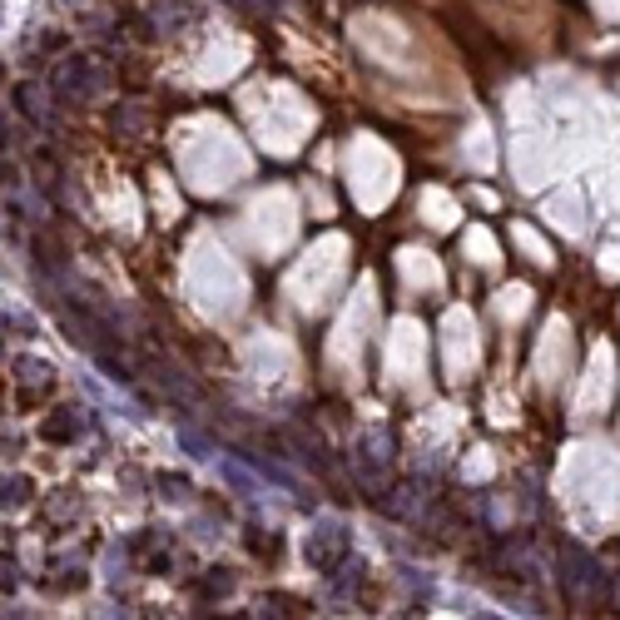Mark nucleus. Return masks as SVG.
<instances>
[{
    "instance_id": "nucleus-1",
    "label": "nucleus",
    "mask_w": 620,
    "mask_h": 620,
    "mask_svg": "<svg viewBox=\"0 0 620 620\" xmlns=\"http://www.w3.org/2000/svg\"><path fill=\"white\" fill-rule=\"evenodd\" d=\"M100 70L85 60V55H75V60H65L60 70H55V80H50V90L60 95V100H90V95H100Z\"/></svg>"
},
{
    "instance_id": "nucleus-2",
    "label": "nucleus",
    "mask_w": 620,
    "mask_h": 620,
    "mask_svg": "<svg viewBox=\"0 0 620 620\" xmlns=\"http://www.w3.org/2000/svg\"><path fill=\"white\" fill-rule=\"evenodd\" d=\"M80 432H85V412L80 407H60V412H50L40 422V437L45 442H80Z\"/></svg>"
},
{
    "instance_id": "nucleus-3",
    "label": "nucleus",
    "mask_w": 620,
    "mask_h": 620,
    "mask_svg": "<svg viewBox=\"0 0 620 620\" xmlns=\"http://www.w3.org/2000/svg\"><path fill=\"white\" fill-rule=\"evenodd\" d=\"M343 551H348V531H343V526H323V536L313 531V541H308V556H313L323 571H333V566L343 561Z\"/></svg>"
},
{
    "instance_id": "nucleus-4",
    "label": "nucleus",
    "mask_w": 620,
    "mask_h": 620,
    "mask_svg": "<svg viewBox=\"0 0 620 620\" xmlns=\"http://www.w3.org/2000/svg\"><path fill=\"white\" fill-rule=\"evenodd\" d=\"M15 377H20V387H25V402H35V392H50V387H55V368H50L45 358H20V363H15Z\"/></svg>"
},
{
    "instance_id": "nucleus-5",
    "label": "nucleus",
    "mask_w": 620,
    "mask_h": 620,
    "mask_svg": "<svg viewBox=\"0 0 620 620\" xmlns=\"http://www.w3.org/2000/svg\"><path fill=\"white\" fill-rule=\"evenodd\" d=\"M15 105H20V115H25L30 124H45V129L55 124V110H50L45 90H40V85H30V80H25V85L15 90Z\"/></svg>"
},
{
    "instance_id": "nucleus-6",
    "label": "nucleus",
    "mask_w": 620,
    "mask_h": 620,
    "mask_svg": "<svg viewBox=\"0 0 620 620\" xmlns=\"http://www.w3.org/2000/svg\"><path fill=\"white\" fill-rule=\"evenodd\" d=\"M30 496H35V482L30 477H0V511H20V506H30Z\"/></svg>"
},
{
    "instance_id": "nucleus-7",
    "label": "nucleus",
    "mask_w": 620,
    "mask_h": 620,
    "mask_svg": "<svg viewBox=\"0 0 620 620\" xmlns=\"http://www.w3.org/2000/svg\"><path fill=\"white\" fill-rule=\"evenodd\" d=\"M179 442L189 447V457H209V437H199L194 427H184V432H179Z\"/></svg>"
},
{
    "instance_id": "nucleus-8",
    "label": "nucleus",
    "mask_w": 620,
    "mask_h": 620,
    "mask_svg": "<svg viewBox=\"0 0 620 620\" xmlns=\"http://www.w3.org/2000/svg\"><path fill=\"white\" fill-rule=\"evenodd\" d=\"M159 487H164V496H169V501H179V496L189 492V482H184V477H159Z\"/></svg>"
},
{
    "instance_id": "nucleus-9",
    "label": "nucleus",
    "mask_w": 620,
    "mask_h": 620,
    "mask_svg": "<svg viewBox=\"0 0 620 620\" xmlns=\"http://www.w3.org/2000/svg\"><path fill=\"white\" fill-rule=\"evenodd\" d=\"M0 591H15V561H0Z\"/></svg>"
}]
</instances>
